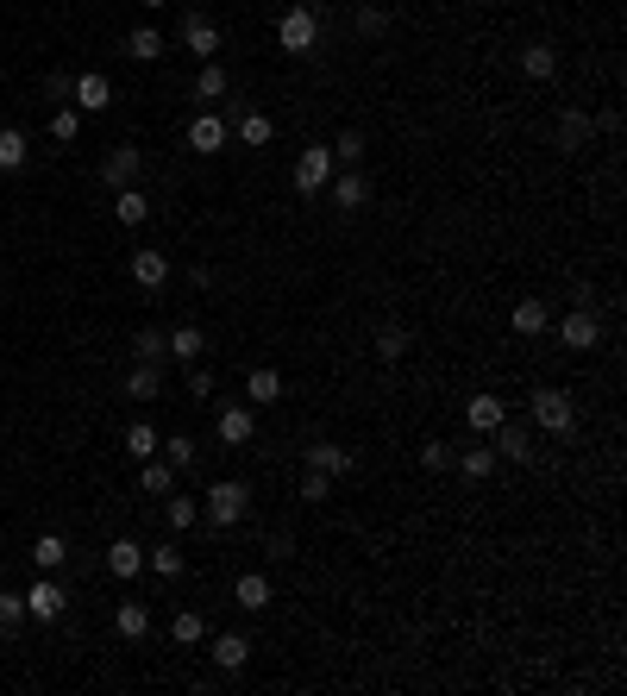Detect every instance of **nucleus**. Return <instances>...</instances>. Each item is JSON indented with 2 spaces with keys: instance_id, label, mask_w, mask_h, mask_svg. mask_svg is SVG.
<instances>
[{
  "instance_id": "12",
  "label": "nucleus",
  "mask_w": 627,
  "mask_h": 696,
  "mask_svg": "<svg viewBox=\"0 0 627 696\" xmlns=\"http://www.w3.org/2000/svg\"><path fill=\"white\" fill-rule=\"evenodd\" d=\"M590 138H596V120H590L584 107H565V113H559V126H552V151H565V157H571V151H584Z\"/></svg>"
},
{
  "instance_id": "11",
  "label": "nucleus",
  "mask_w": 627,
  "mask_h": 696,
  "mask_svg": "<svg viewBox=\"0 0 627 696\" xmlns=\"http://www.w3.org/2000/svg\"><path fill=\"white\" fill-rule=\"evenodd\" d=\"M138 170H145V151H138L132 138H126V145H107V157H101V182H107V189L138 182Z\"/></svg>"
},
{
  "instance_id": "14",
  "label": "nucleus",
  "mask_w": 627,
  "mask_h": 696,
  "mask_svg": "<svg viewBox=\"0 0 627 696\" xmlns=\"http://www.w3.org/2000/svg\"><path fill=\"white\" fill-rule=\"evenodd\" d=\"M226 138H232V126H226V113H195V120H189V151H201V157H214V151H226Z\"/></svg>"
},
{
  "instance_id": "17",
  "label": "nucleus",
  "mask_w": 627,
  "mask_h": 696,
  "mask_svg": "<svg viewBox=\"0 0 627 696\" xmlns=\"http://www.w3.org/2000/svg\"><path fill=\"white\" fill-rule=\"evenodd\" d=\"M157 458H164L176 477H195V471H201V446H195L189 433H170V439H157Z\"/></svg>"
},
{
  "instance_id": "46",
  "label": "nucleus",
  "mask_w": 627,
  "mask_h": 696,
  "mask_svg": "<svg viewBox=\"0 0 627 696\" xmlns=\"http://www.w3.org/2000/svg\"><path fill=\"white\" fill-rule=\"evenodd\" d=\"M352 32H358V38H383V32H389V13H383V7H358V13H352Z\"/></svg>"
},
{
  "instance_id": "27",
  "label": "nucleus",
  "mask_w": 627,
  "mask_h": 696,
  "mask_svg": "<svg viewBox=\"0 0 627 696\" xmlns=\"http://www.w3.org/2000/svg\"><path fill=\"white\" fill-rule=\"evenodd\" d=\"M113 634L120 640H145L151 634V609L145 602H120V609H113Z\"/></svg>"
},
{
  "instance_id": "16",
  "label": "nucleus",
  "mask_w": 627,
  "mask_h": 696,
  "mask_svg": "<svg viewBox=\"0 0 627 696\" xmlns=\"http://www.w3.org/2000/svg\"><path fill=\"white\" fill-rule=\"evenodd\" d=\"M508 421V408H502V396H490V389H483V396H471L464 402V427H471L477 439H490L496 427Z\"/></svg>"
},
{
  "instance_id": "45",
  "label": "nucleus",
  "mask_w": 627,
  "mask_h": 696,
  "mask_svg": "<svg viewBox=\"0 0 627 696\" xmlns=\"http://www.w3.org/2000/svg\"><path fill=\"white\" fill-rule=\"evenodd\" d=\"M458 464V446H446V439H427L421 446V471H452Z\"/></svg>"
},
{
  "instance_id": "33",
  "label": "nucleus",
  "mask_w": 627,
  "mask_h": 696,
  "mask_svg": "<svg viewBox=\"0 0 627 696\" xmlns=\"http://www.w3.org/2000/svg\"><path fill=\"white\" fill-rule=\"evenodd\" d=\"M145 565L157 577H182V571H189V552H182L176 540H164V546H145Z\"/></svg>"
},
{
  "instance_id": "29",
  "label": "nucleus",
  "mask_w": 627,
  "mask_h": 696,
  "mask_svg": "<svg viewBox=\"0 0 627 696\" xmlns=\"http://www.w3.org/2000/svg\"><path fill=\"white\" fill-rule=\"evenodd\" d=\"M214 665L220 671H245L251 665V640L245 634H214Z\"/></svg>"
},
{
  "instance_id": "23",
  "label": "nucleus",
  "mask_w": 627,
  "mask_h": 696,
  "mask_svg": "<svg viewBox=\"0 0 627 696\" xmlns=\"http://www.w3.org/2000/svg\"><path fill=\"white\" fill-rule=\"evenodd\" d=\"M26 157H32V138L19 126H0V176H19V170H26Z\"/></svg>"
},
{
  "instance_id": "22",
  "label": "nucleus",
  "mask_w": 627,
  "mask_h": 696,
  "mask_svg": "<svg viewBox=\"0 0 627 696\" xmlns=\"http://www.w3.org/2000/svg\"><path fill=\"white\" fill-rule=\"evenodd\" d=\"M245 402H251V408H270V402H283V370L258 364V370L245 377Z\"/></svg>"
},
{
  "instance_id": "15",
  "label": "nucleus",
  "mask_w": 627,
  "mask_h": 696,
  "mask_svg": "<svg viewBox=\"0 0 627 696\" xmlns=\"http://www.w3.org/2000/svg\"><path fill=\"white\" fill-rule=\"evenodd\" d=\"M126 276H132L145 295H157V289L170 283V258H164V251H132V258H126Z\"/></svg>"
},
{
  "instance_id": "35",
  "label": "nucleus",
  "mask_w": 627,
  "mask_h": 696,
  "mask_svg": "<svg viewBox=\"0 0 627 696\" xmlns=\"http://www.w3.org/2000/svg\"><path fill=\"white\" fill-rule=\"evenodd\" d=\"M63 559H69V540H63V533H38V540H32V565L38 571H63Z\"/></svg>"
},
{
  "instance_id": "50",
  "label": "nucleus",
  "mask_w": 627,
  "mask_h": 696,
  "mask_svg": "<svg viewBox=\"0 0 627 696\" xmlns=\"http://www.w3.org/2000/svg\"><path fill=\"white\" fill-rule=\"evenodd\" d=\"M138 7H170V0H138Z\"/></svg>"
},
{
  "instance_id": "28",
  "label": "nucleus",
  "mask_w": 627,
  "mask_h": 696,
  "mask_svg": "<svg viewBox=\"0 0 627 696\" xmlns=\"http://www.w3.org/2000/svg\"><path fill=\"white\" fill-rule=\"evenodd\" d=\"M496 464H502V458H496V446H490V439H477L471 452H458V464H452V471H464L471 483H483V477L496 471Z\"/></svg>"
},
{
  "instance_id": "49",
  "label": "nucleus",
  "mask_w": 627,
  "mask_h": 696,
  "mask_svg": "<svg viewBox=\"0 0 627 696\" xmlns=\"http://www.w3.org/2000/svg\"><path fill=\"white\" fill-rule=\"evenodd\" d=\"M189 396H195V402L214 396V370H189Z\"/></svg>"
},
{
  "instance_id": "19",
  "label": "nucleus",
  "mask_w": 627,
  "mask_h": 696,
  "mask_svg": "<svg viewBox=\"0 0 627 696\" xmlns=\"http://www.w3.org/2000/svg\"><path fill=\"white\" fill-rule=\"evenodd\" d=\"M126 396H132V402H157V396H164V364L132 358V370H126Z\"/></svg>"
},
{
  "instance_id": "44",
  "label": "nucleus",
  "mask_w": 627,
  "mask_h": 696,
  "mask_svg": "<svg viewBox=\"0 0 627 696\" xmlns=\"http://www.w3.org/2000/svg\"><path fill=\"white\" fill-rule=\"evenodd\" d=\"M26 621V590H0V634H13Z\"/></svg>"
},
{
  "instance_id": "10",
  "label": "nucleus",
  "mask_w": 627,
  "mask_h": 696,
  "mask_svg": "<svg viewBox=\"0 0 627 696\" xmlns=\"http://www.w3.org/2000/svg\"><path fill=\"white\" fill-rule=\"evenodd\" d=\"M226 126L239 132V145H245V151H264L270 138H276V120H270L264 107H232V113H226Z\"/></svg>"
},
{
  "instance_id": "26",
  "label": "nucleus",
  "mask_w": 627,
  "mask_h": 696,
  "mask_svg": "<svg viewBox=\"0 0 627 696\" xmlns=\"http://www.w3.org/2000/svg\"><path fill=\"white\" fill-rule=\"evenodd\" d=\"M164 339H170V358H182V364H195V358L207 352V333L195 327V320H182V327H170Z\"/></svg>"
},
{
  "instance_id": "40",
  "label": "nucleus",
  "mask_w": 627,
  "mask_h": 696,
  "mask_svg": "<svg viewBox=\"0 0 627 696\" xmlns=\"http://www.w3.org/2000/svg\"><path fill=\"white\" fill-rule=\"evenodd\" d=\"M164 521H170V533H189V527L201 521V502H189V496H176V490H170V502H164Z\"/></svg>"
},
{
  "instance_id": "9",
  "label": "nucleus",
  "mask_w": 627,
  "mask_h": 696,
  "mask_svg": "<svg viewBox=\"0 0 627 696\" xmlns=\"http://www.w3.org/2000/svg\"><path fill=\"white\" fill-rule=\"evenodd\" d=\"M69 107H76V113H107V107H113V82H107V69H82V76L69 82Z\"/></svg>"
},
{
  "instance_id": "21",
  "label": "nucleus",
  "mask_w": 627,
  "mask_h": 696,
  "mask_svg": "<svg viewBox=\"0 0 627 696\" xmlns=\"http://www.w3.org/2000/svg\"><path fill=\"white\" fill-rule=\"evenodd\" d=\"M364 201H370L364 170H333V207H339V214H358Z\"/></svg>"
},
{
  "instance_id": "42",
  "label": "nucleus",
  "mask_w": 627,
  "mask_h": 696,
  "mask_svg": "<svg viewBox=\"0 0 627 696\" xmlns=\"http://www.w3.org/2000/svg\"><path fill=\"white\" fill-rule=\"evenodd\" d=\"M132 352L145 358V364H164V358H170V339H164V327H145V333H138V345H132Z\"/></svg>"
},
{
  "instance_id": "18",
  "label": "nucleus",
  "mask_w": 627,
  "mask_h": 696,
  "mask_svg": "<svg viewBox=\"0 0 627 696\" xmlns=\"http://www.w3.org/2000/svg\"><path fill=\"white\" fill-rule=\"evenodd\" d=\"M301 458H308V471H327V477H352L358 471V458L345 452V446H333V439H314Z\"/></svg>"
},
{
  "instance_id": "8",
  "label": "nucleus",
  "mask_w": 627,
  "mask_h": 696,
  "mask_svg": "<svg viewBox=\"0 0 627 696\" xmlns=\"http://www.w3.org/2000/svg\"><path fill=\"white\" fill-rule=\"evenodd\" d=\"M214 439L220 446H251V439H258V408L251 402H232V408H220V421H214Z\"/></svg>"
},
{
  "instance_id": "32",
  "label": "nucleus",
  "mask_w": 627,
  "mask_h": 696,
  "mask_svg": "<svg viewBox=\"0 0 627 696\" xmlns=\"http://www.w3.org/2000/svg\"><path fill=\"white\" fill-rule=\"evenodd\" d=\"M107 571L113 577H138V571H145V546H138V540H113L107 546Z\"/></svg>"
},
{
  "instance_id": "25",
  "label": "nucleus",
  "mask_w": 627,
  "mask_h": 696,
  "mask_svg": "<svg viewBox=\"0 0 627 696\" xmlns=\"http://www.w3.org/2000/svg\"><path fill=\"white\" fill-rule=\"evenodd\" d=\"M113 220H120V226H145V220H151V201L138 195V182L113 189Z\"/></svg>"
},
{
  "instance_id": "31",
  "label": "nucleus",
  "mask_w": 627,
  "mask_h": 696,
  "mask_svg": "<svg viewBox=\"0 0 627 696\" xmlns=\"http://www.w3.org/2000/svg\"><path fill=\"white\" fill-rule=\"evenodd\" d=\"M138 490H145V496H170L176 490V471L164 458H138Z\"/></svg>"
},
{
  "instance_id": "2",
  "label": "nucleus",
  "mask_w": 627,
  "mask_h": 696,
  "mask_svg": "<svg viewBox=\"0 0 627 696\" xmlns=\"http://www.w3.org/2000/svg\"><path fill=\"white\" fill-rule=\"evenodd\" d=\"M533 427L552 433V439H565L577 427V402H571V389H533Z\"/></svg>"
},
{
  "instance_id": "24",
  "label": "nucleus",
  "mask_w": 627,
  "mask_h": 696,
  "mask_svg": "<svg viewBox=\"0 0 627 696\" xmlns=\"http://www.w3.org/2000/svg\"><path fill=\"white\" fill-rule=\"evenodd\" d=\"M508 327H515L521 339H540V333L552 327V308H546V301H515V314H508Z\"/></svg>"
},
{
  "instance_id": "43",
  "label": "nucleus",
  "mask_w": 627,
  "mask_h": 696,
  "mask_svg": "<svg viewBox=\"0 0 627 696\" xmlns=\"http://www.w3.org/2000/svg\"><path fill=\"white\" fill-rule=\"evenodd\" d=\"M76 132H82V113L63 101V107L51 113V138H57V145H76Z\"/></svg>"
},
{
  "instance_id": "7",
  "label": "nucleus",
  "mask_w": 627,
  "mask_h": 696,
  "mask_svg": "<svg viewBox=\"0 0 627 696\" xmlns=\"http://www.w3.org/2000/svg\"><path fill=\"white\" fill-rule=\"evenodd\" d=\"M559 339H565V352H596L602 345V320H596L590 301H577V308L559 320Z\"/></svg>"
},
{
  "instance_id": "47",
  "label": "nucleus",
  "mask_w": 627,
  "mask_h": 696,
  "mask_svg": "<svg viewBox=\"0 0 627 696\" xmlns=\"http://www.w3.org/2000/svg\"><path fill=\"white\" fill-rule=\"evenodd\" d=\"M333 483H339V477L308 471V477H301V502H333Z\"/></svg>"
},
{
  "instance_id": "37",
  "label": "nucleus",
  "mask_w": 627,
  "mask_h": 696,
  "mask_svg": "<svg viewBox=\"0 0 627 696\" xmlns=\"http://www.w3.org/2000/svg\"><path fill=\"white\" fill-rule=\"evenodd\" d=\"M170 640H176V646H201V640H207V615H201V609H182V615L170 621Z\"/></svg>"
},
{
  "instance_id": "6",
  "label": "nucleus",
  "mask_w": 627,
  "mask_h": 696,
  "mask_svg": "<svg viewBox=\"0 0 627 696\" xmlns=\"http://www.w3.org/2000/svg\"><path fill=\"white\" fill-rule=\"evenodd\" d=\"M176 38H182V51H189V57H201V63H214V57H220V26H214L207 13H195V7L182 13Z\"/></svg>"
},
{
  "instance_id": "38",
  "label": "nucleus",
  "mask_w": 627,
  "mask_h": 696,
  "mask_svg": "<svg viewBox=\"0 0 627 696\" xmlns=\"http://www.w3.org/2000/svg\"><path fill=\"white\" fill-rule=\"evenodd\" d=\"M157 439H164V433H157L145 414H138V421L126 427V452H132V458H157Z\"/></svg>"
},
{
  "instance_id": "36",
  "label": "nucleus",
  "mask_w": 627,
  "mask_h": 696,
  "mask_svg": "<svg viewBox=\"0 0 627 696\" xmlns=\"http://www.w3.org/2000/svg\"><path fill=\"white\" fill-rule=\"evenodd\" d=\"M126 57H132V63H157V57H164V32H157V26H138V32L126 38Z\"/></svg>"
},
{
  "instance_id": "1",
  "label": "nucleus",
  "mask_w": 627,
  "mask_h": 696,
  "mask_svg": "<svg viewBox=\"0 0 627 696\" xmlns=\"http://www.w3.org/2000/svg\"><path fill=\"white\" fill-rule=\"evenodd\" d=\"M245 508H251V483H245V477L207 483V508H201V515L214 521V527H239V521H245Z\"/></svg>"
},
{
  "instance_id": "30",
  "label": "nucleus",
  "mask_w": 627,
  "mask_h": 696,
  "mask_svg": "<svg viewBox=\"0 0 627 696\" xmlns=\"http://www.w3.org/2000/svg\"><path fill=\"white\" fill-rule=\"evenodd\" d=\"M226 95H232V76H226L220 63H201V76H195V101H201V107H214V101H226Z\"/></svg>"
},
{
  "instance_id": "4",
  "label": "nucleus",
  "mask_w": 627,
  "mask_h": 696,
  "mask_svg": "<svg viewBox=\"0 0 627 696\" xmlns=\"http://www.w3.org/2000/svg\"><path fill=\"white\" fill-rule=\"evenodd\" d=\"M276 44H283L289 57H308L320 44V13L314 7H289L283 19H276Z\"/></svg>"
},
{
  "instance_id": "34",
  "label": "nucleus",
  "mask_w": 627,
  "mask_h": 696,
  "mask_svg": "<svg viewBox=\"0 0 627 696\" xmlns=\"http://www.w3.org/2000/svg\"><path fill=\"white\" fill-rule=\"evenodd\" d=\"M521 69H527V82H552V76H559V51H552V44H527Z\"/></svg>"
},
{
  "instance_id": "41",
  "label": "nucleus",
  "mask_w": 627,
  "mask_h": 696,
  "mask_svg": "<svg viewBox=\"0 0 627 696\" xmlns=\"http://www.w3.org/2000/svg\"><path fill=\"white\" fill-rule=\"evenodd\" d=\"M327 151H333V164H339V170H358V164H364V132H339Z\"/></svg>"
},
{
  "instance_id": "3",
  "label": "nucleus",
  "mask_w": 627,
  "mask_h": 696,
  "mask_svg": "<svg viewBox=\"0 0 627 696\" xmlns=\"http://www.w3.org/2000/svg\"><path fill=\"white\" fill-rule=\"evenodd\" d=\"M69 615V590L57 584V571H38L32 590H26V621H38V628H51V621Z\"/></svg>"
},
{
  "instance_id": "13",
  "label": "nucleus",
  "mask_w": 627,
  "mask_h": 696,
  "mask_svg": "<svg viewBox=\"0 0 627 696\" xmlns=\"http://www.w3.org/2000/svg\"><path fill=\"white\" fill-rule=\"evenodd\" d=\"M490 446H496V458H508V464H533V427H527V421H502V427L490 433Z\"/></svg>"
},
{
  "instance_id": "5",
  "label": "nucleus",
  "mask_w": 627,
  "mask_h": 696,
  "mask_svg": "<svg viewBox=\"0 0 627 696\" xmlns=\"http://www.w3.org/2000/svg\"><path fill=\"white\" fill-rule=\"evenodd\" d=\"M333 151L327 145H301L295 151V195H320V189H327V182H333Z\"/></svg>"
},
{
  "instance_id": "51",
  "label": "nucleus",
  "mask_w": 627,
  "mask_h": 696,
  "mask_svg": "<svg viewBox=\"0 0 627 696\" xmlns=\"http://www.w3.org/2000/svg\"><path fill=\"white\" fill-rule=\"evenodd\" d=\"M0 289H7V276H0Z\"/></svg>"
},
{
  "instance_id": "20",
  "label": "nucleus",
  "mask_w": 627,
  "mask_h": 696,
  "mask_svg": "<svg viewBox=\"0 0 627 696\" xmlns=\"http://www.w3.org/2000/svg\"><path fill=\"white\" fill-rule=\"evenodd\" d=\"M232 602H239L245 615L270 609V577H264V571H239V577H232Z\"/></svg>"
},
{
  "instance_id": "39",
  "label": "nucleus",
  "mask_w": 627,
  "mask_h": 696,
  "mask_svg": "<svg viewBox=\"0 0 627 696\" xmlns=\"http://www.w3.org/2000/svg\"><path fill=\"white\" fill-rule=\"evenodd\" d=\"M377 358H383V364H402V358H408V327H396V320H389V327H377Z\"/></svg>"
},
{
  "instance_id": "48",
  "label": "nucleus",
  "mask_w": 627,
  "mask_h": 696,
  "mask_svg": "<svg viewBox=\"0 0 627 696\" xmlns=\"http://www.w3.org/2000/svg\"><path fill=\"white\" fill-rule=\"evenodd\" d=\"M69 82H76L69 69H51V76H44V101H69Z\"/></svg>"
}]
</instances>
